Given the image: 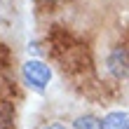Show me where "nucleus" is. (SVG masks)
<instances>
[{
	"label": "nucleus",
	"mask_w": 129,
	"mask_h": 129,
	"mask_svg": "<svg viewBox=\"0 0 129 129\" xmlns=\"http://www.w3.org/2000/svg\"><path fill=\"white\" fill-rule=\"evenodd\" d=\"M108 71L117 80L129 78V49L127 47H117V49H113L108 54Z\"/></svg>",
	"instance_id": "nucleus-2"
},
{
	"label": "nucleus",
	"mask_w": 129,
	"mask_h": 129,
	"mask_svg": "<svg viewBox=\"0 0 129 129\" xmlns=\"http://www.w3.org/2000/svg\"><path fill=\"white\" fill-rule=\"evenodd\" d=\"M101 129H129V115L122 113V110L108 113L101 120Z\"/></svg>",
	"instance_id": "nucleus-3"
},
{
	"label": "nucleus",
	"mask_w": 129,
	"mask_h": 129,
	"mask_svg": "<svg viewBox=\"0 0 129 129\" xmlns=\"http://www.w3.org/2000/svg\"><path fill=\"white\" fill-rule=\"evenodd\" d=\"M42 129H66L63 124H47V127H42Z\"/></svg>",
	"instance_id": "nucleus-5"
},
{
	"label": "nucleus",
	"mask_w": 129,
	"mask_h": 129,
	"mask_svg": "<svg viewBox=\"0 0 129 129\" xmlns=\"http://www.w3.org/2000/svg\"><path fill=\"white\" fill-rule=\"evenodd\" d=\"M24 78H26V82H28L33 89L42 92V89L47 87L49 78H52V71H49L42 61H26V63H24Z\"/></svg>",
	"instance_id": "nucleus-1"
},
{
	"label": "nucleus",
	"mask_w": 129,
	"mask_h": 129,
	"mask_svg": "<svg viewBox=\"0 0 129 129\" xmlns=\"http://www.w3.org/2000/svg\"><path fill=\"white\" fill-rule=\"evenodd\" d=\"M73 129H101V120L87 113V115H80V117H75Z\"/></svg>",
	"instance_id": "nucleus-4"
}]
</instances>
